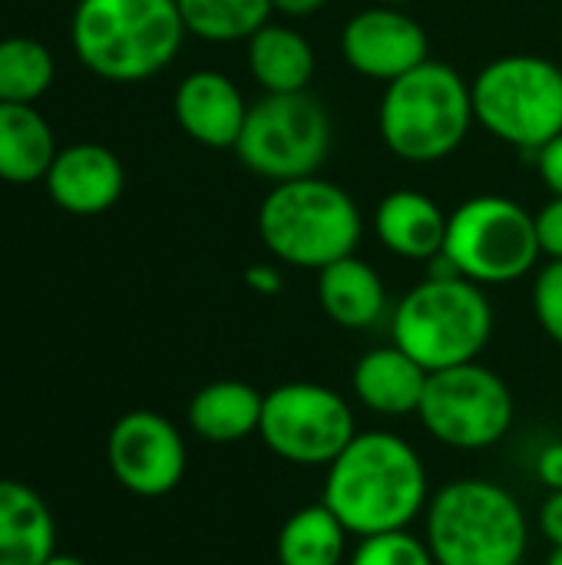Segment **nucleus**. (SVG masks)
Here are the masks:
<instances>
[{"label": "nucleus", "mask_w": 562, "mask_h": 565, "mask_svg": "<svg viewBox=\"0 0 562 565\" xmlns=\"http://www.w3.org/2000/svg\"><path fill=\"white\" fill-rule=\"evenodd\" d=\"M56 526L36 490L0 480V565H43L53 556Z\"/></svg>", "instance_id": "obj_20"}, {"label": "nucleus", "mask_w": 562, "mask_h": 565, "mask_svg": "<svg viewBox=\"0 0 562 565\" xmlns=\"http://www.w3.org/2000/svg\"><path fill=\"white\" fill-rule=\"evenodd\" d=\"M341 56L358 76L388 86L431 60V40L427 30L404 7L374 3L368 10H358L344 23Z\"/></svg>", "instance_id": "obj_13"}, {"label": "nucleus", "mask_w": 562, "mask_h": 565, "mask_svg": "<svg viewBox=\"0 0 562 565\" xmlns=\"http://www.w3.org/2000/svg\"><path fill=\"white\" fill-rule=\"evenodd\" d=\"M441 258L480 288L520 281L543 258L537 218L507 195H474L450 212Z\"/></svg>", "instance_id": "obj_8"}, {"label": "nucleus", "mask_w": 562, "mask_h": 565, "mask_svg": "<svg viewBox=\"0 0 562 565\" xmlns=\"http://www.w3.org/2000/svg\"><path fill=\"white\" fill-rule=\"evenodd\" d=\"M106 460L123 490L159 500L182 483L189 454L172 420L156 411H129L109 430Z\"/></svg>", "instance_id": "obj_12"}, {"label": "nucleus", "mask_w": 562, "mask_h": 565, "mask_svg": "<svg viewBox=\"0 0 562 565\" xmlns=\"http://www.w3.org/2000/svg\"><path fill=\"white\" fill-rule=\"evenodd\" d=\"M344 565H348V563H344Z\"/></svg>", "instance_id": "obj_37"}, {"label": "nucleus", "mask_w": 562, "mask_h": 565, "mask_svg": "<svg viewBox=\"0 0 562 565\" xmlns=\"http://www.w3.org/2000/svg\"><path fill=\"white\" fill-rule=\"evenodd\" d=\"M427 550L437 565H520L530 546V520L520 500L480 477L450 480L424 510Z\"/></svg>", "instance_id": "obj_3"}, {"label": "nucleus", "mask_w": 562, "mask_h": 565, "mask_svg": "<svg viewBox=\"0 0 562 565\" xmlns=\"http://www.w3.org/2000/svg\"><path fill=\"white\" fill-rule=\"evenodd\" d=\"M56 79L53 53L33 36L0 40V103H36Z\"/></svg>", "instance_id": "obj_25"}, {"label": "nucleus", "mask_w": 562, "mask_h": 565, "mask_svg": "<svg viewBox=\"0 0 562 565\" xmlns=\"http://www.w3.org/2000/svg\"><path fill=\"white\" fill-rule=\"evenodd\" d=\"M374 3H394V7H404V3H411V0H374Z\"/></svg>", "instance_id": "obj_36"}, {"label": "nucleus", "mask_w": 562, "mask_h": 565, "mask_svg": "<svg viewBox=\"0 0 562 565\" xmlns=\"http://www.w3.org/2000/svg\"><path fill=\"white\" fill-rule=\"evenodd\" d=\"M245 285H248L255 295H278V291L285 288V278H282V271H278L275 265L255 262V265L245 268Z\"/></svg>", "instance_id": "obj_31"}, {"label": "nucleus", "mask_w": 562, "mask_h": 565, "mask_svg": "<svg viewBox=\"0 0 562 565\" xmlns=\"http://www.w3.org/2000/svg\"><path fill=\"white\" fill-rule=\"evenodd\" d=\"M321 503L354 540L411 530L431 503V477L411 440L391 430H358L325 467Z\"/></svg>", "instance_id": "obj_1"}, {"label": "nucleus", "mask_w": 562, "mask_h": 565, "mask_svg": "<svg viewBox=\"0 0 562 565\" xmlns=\"http://www.w3.org/2000/svg\"><path fill=\"white\" fill-rule=\"evenodd\" d=\"M427 377L431 371L391 341L358 358L351 371V391L358 404L378 417H417Z\"/></svg>", "instance_id": "obj_16"}, {"label": "nucleus", "mask_w": 562, "mask_h": 565, "mask_svg": "<svg viewBox=\"0 0 562 565\" xmlns=\"http://www.w3.org/2000/svg\"><path fill=\"white\" fill-rule=\"evenodd\" d=\"M43 182L53 205L70 215L89 218L109 212L119 202L126 189V169L113 149L99 142H76L56 152Z\"/></svg>", "instance_id": "obj_14"}, {"label": "nucleus", "mask_w": 562, "mask_h": 565, "mask_svg": "<svg viewBox=\"0 0 562 565\" xmlns=\"http://www.w3.org/2000/svg\"><path fill=\"white\" fill-rule=\"evenodd\" d=\"M477 122L500 142L537 152L562 132V66L537 53L490 60L470 83Z\"/></svg>", "instance_id": "obj_7"}, {"label": "nucleus", "mask_w": 562, "mask_h": 565, "mask_svg": "<svg viewBox=\"0 0 562 565\" xmlns=\"http://www.w3.org/2000/svg\"><path fill=\"white\" fill-rule=\"evenodd\" d=\"M70 40L99 79L142 83L176 60L185 23L176 0H79Z\"/></svg>", "instance_id": "obj_2"}, {"label": "nucleus", "mask_w": 562, "mask_h": 565, "mask_svg": "<svg viewBox=\"0 0 562 565\" xmlns=\"http://www.w3.org/2000/svg\"><path fill=\"white\" fill-rule=\"evenodd\" d=\"M354 411L335 387L288 381L265 394L258 437L285 463L328 467L354 440Z\"/></svg>", "instance_id": "obj_11"}, {"label": "nucleus", "mask_w": 562, "mask_h": 565, "mask_svg": "<svg viewBox=\"0 0 562 565\" xmlns=\"http://www.w3.org/2000/svg\"><path fill=\"white\" fill-rule=\"evenodd\" d=\"M513 417L510 384L480 361L434 371L417 411V420L437 444L464 454L497 447L510 434Z\"/></svg>", "instance_id": "obj_10"}, {"label": "nucleus", "mask_w": 562, "mask_h": 565, "mask_svg": "<svg viewBox=\"0 0 562 565\" xmlns=\"http://www.w3.org/2000/svg\"><path fill=\"white\" fill-rule=\"evenodd\" d=\"M56 139L33 103H0V179L13 185L40 182L53 159Z\"/></svg>", "instance_id": "obj_22"}, {"label": "nucleus", "mask_w": 562, "mask_h": 565, "mask_svg": "<svg viewBox=\"0 0 562 565\" xmlns=\"http://www.w3.org/2000/svg\"><path fill=\"white\" fill-rule=\"evenodd\" d=\"M331 116L311 89L262 93V99L248 103L235 156L252 175L278 185L318 175L331 152Z\"/></svg>", "instance_id": "obj_9"}, {"label": "nucleus", "mask_w": 562, "mask_h": 565, "mask_svg": "<svg viewBox=\"0 0 562 565\" xmlns=\"http://www.w3.org/2000/svg\"><path fill=\"white\" fill-rule=\"evenodd\" d=\"M547 565H562V546H556V550L550 553V559H547Z\"/></svg>", "instance_id": "obj_35"}, {"label": "nucleus", "mask_w": 562, "mask_h": 565, "mask_svg": "<svg viewBox=\"0 0 562 565\" xmlns=\"http://www.w3.org/2000/svg\"><path fill=\"white\" fill-rule=\"evenodd\" d=\"M537 480L550 490V493H556L562 490V440H553V444H547L540 454H537Z\"/></svg>", "instance_id": "obj_30"}, {"label": "nucleus", "mask_w": 562, "mask_h": 565, "mask_svg": "<svg viewBox=\"0 0 562 565\" xmlns=\"http://www.w3.org/2000/svg\"><path fill=\"white\" fill-rule=\"evenodd\" d=\"M537 159V172L543 179V185L550 189V195H562V132L556 139H550L547 146H540L533 152Z\"/></svg>", "instance_id": "obj_29"}, {"label": "nucleus", "mask_w": 562, "mask_h": 565, "mask_svg": "<svg viewBox=\"0 0 562 565\" xmlns=\"http://www.w3.org/2000/svg\"><path fill=\"white\" fill-rule=\"evenodd\" d=\"M391 338L431 374L470 364L494 338V305L460 275H427L394 308Z\"/></svg>", "instance_id": "obj_6"}, {"label": "nucleus", "mask_w": 562, "mask_h": 565, "mask_svg": "<svg viewBox=\"0 0 562 565\" xmlns=\"http://www.w3.org/2000/svg\"><path fill=\"white\" fill-rule=\"evenodd\" d=\"M318 305L338 328L368 331L388 315V288L374 265L348 255L318 271Z\"/></svg>", "instance_id": "obj_18"}, {"label": "nucleus", "mask_w": 562, "mask_h": 565, "mask_svg": "<svg viewBox=\"0 0 562 565\" xmlns=\"http://www.w3.org/2000/svg\"><path fill=\"white\" fill-rule=\"evenodd\" d=\"M474 122L470 83L441 60H427L388 83L378 109L384 146L411 166H431L454 156Z\"/></svg>", "instance_id": "obj_5"}, {"label": "nucleus", "mask_w": 562, "mask_h": 565, "mask_svg": "<svg viewBox=\"0 0 562 565\" xmlns=\"http://www.w3.org/2000/svg\"><path fill=\"white\" fill-rule=\"evenodd\" d=\"M185 33L209 43L252 40L275 13L272 0H176Z\"/></svg>", "instance_id": "obj_24"}, {"label": "nucleus", "mask_w": 562, "mask_h": 565, "mask_svg": "<svg viewBox=\"0 0 562 565\" xmlns=\"http://www.w3.org/2000/svg\"><path fill=\"white\" fill-rule=\"evenodd\" d=\"M447 212L424 192L394 189L374 212V232L381 245L407 262H434L444 252Z\"/></svg>", "instance_id": "obj_17"}, {"label": "nucleus", "mask_w": 562, "mask_h": 565, "mask_svg": "<svg viewBox=\"0 0 562 565\" xmlns=\"http://www.w3.org/2000/svg\"><path fill=\"white\" fill-rule=\"evenodd\" d=\"M43 565H86L83 559H76V556H60V553H53L50 559Z\"/></svg>", "instance_id": "obj_34"}, {"label": "nucleus", "mask_w": 562, "mask_h": 565, "mask_svg": "<svg viewBox=\"0 0 562 565\" xmlns=\"http://www.w3.org/2000/svg\"><path fill=\"white\" fill-rule=\"evenodd\" d=\"M348 540L354 536L344 523L325 503H311L282 523L275 556L278 565H344L351 556Z\"/></svg>", "instance_id": "obj_23"}, {"label": "nucleus", "mask_w": 562, "mask_h": 565, "mask_svg": "<svg viewBox=\"0 0 562 565\" xmlns=\"http://www.w3.org/2000/svg\"><path fill=\"white\" fill-rule=\"evenodd\" d=\"M540 533L553 550L562 546V490L550 493L547 503L540 507Z\"/></svg>", "instance_id": "obj_32"}, {"label": "nucleus", "mask_w": 562, "mask_h": 565, "mask_svg": "<svg viewBox=\"0 0 562 565\" xmlns=\"http://www.w3.org/2000/svg\"><path fill=\"white\" fill-rule=\"evenodd\" d=\"M265 394L245 381H212L189 401V427L199 440L229 447L242 444L262 427Z\"/></svg>", "instance_id": "obj_19"}, {"label": "nucleus", "mask_w": 562, "mask_h": 565, "mask_svg": "<svg viewBox=\"0 0 562 565\" xmlns=\"http://www.w3.org/2000/svg\"><path fill=\"white\" fill-rule=\"evenodd\" d=\"M361 235L358 202L321 175L278 182L258 205V238L282 265L321 271L354 255Z\"/></svg>", "instance_id": "obj_4"}, {"label": "nucleus", "mask_w": 562, "mask_h": 565, "mask_svg": "<svg viewBox=\"0 0 562 565\" xmlns=\"http://www.w3.org/2000/svg\"><path fill=\"white\" fill-rule=\"evenodd\" d=\"M348 565H437L427 540L414 536L411 530H394V533H378L358 540L351 550Z\"/></svg>", "instance_id": "obj_26"}, {"label": "nucleus", "mask_w": 562, "mask_h": 565, "mask_svg": "<svg viewBox=\"0 0 562 565\" xmlns=\"http://www.w3.org/2000/svg\"><path fill=\"white\" fill-rule=\"evenodd\" d=\"M533 315L547 338L562 348V262H550L533 281Z\"/></svg>", "instance_id": "obj_27"}, {"label": "nucleus", "mask_w": 562, "mask_h": 565, "mask_svg": "<svg viewBox=\"0 0 562 565\" xmlns=\"http://www.w3.org/2000/svg\"><path fill=\"white\" fill-rule=\"evenodd\" d=\"M248 43V73L262 93H301L311 86L318 60L308 36L285 23H265Z\"/></svg>", "instance_id": "obj_21"}, {"label": "nucleus", "mask_w": 562, "mask_h": 565, "mask_svg": "<svg viewBox=\"0 0 562 565\" xmlns=\"http://www.w3.org/2000/svg\"><path fill=\"white\" fill-rule=\"evenodd\" d=\"M272 3H275V10L285 13V17H311V13H318L321 7H328L331 0H272Z\"/></svg>", "instance_id": "obj_33"}, {"label": "nucleus", "mask_w": 562, "mask_h": 565, "mask_svg": "<svg viewBox=\"0 0 562 565\" xmlns=\"http://www.w3.org/2000/svg\"><path fill=\"white\" fill-rule=\"evenodd\" d=\"M172 113L179 129L205 149H235L248 103L235 79L219 70L189 73L172 96Z\"/></svg>", "instance_id": "obj_15"}, {"label": "nucleus", "mask_w": 562, "mask_h": 565, "mask_svg": "<svg viewBox=\"0 0 562 565\" xmlns=\"http://www.w3.org/2000/svg\"><path fill=\"white\" fill-rule=\"evenodd\" d=\"M537 218V238H540V252L550 262H562V195H550V202L533 212Z\"/></svg>", "instance_id": "obj_28"}]
</instances>
